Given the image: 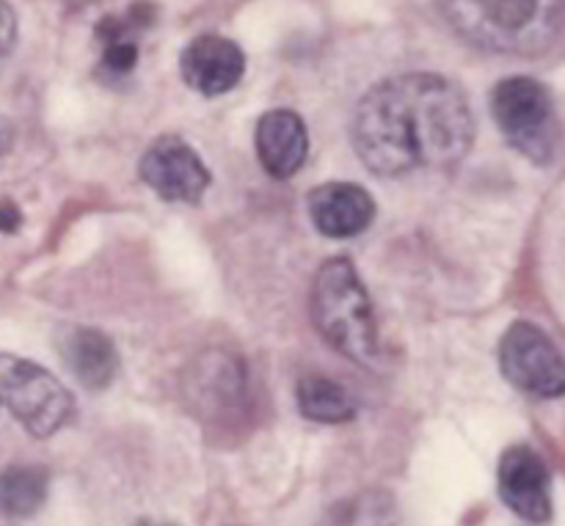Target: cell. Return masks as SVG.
<instances>
[{
    "label": "cell",
    "mask_w": 565,
    "mask_h": 526,
    "mask_svg": "<svg viewBox=\"0 0 565 526\" xmlns=\"http://www.w3.org/2000/svg\"><path fill=\"white\" fill-rule=\"evenodd\" d=\"M351 141L379 176L452 169L475 141V116L461 86L434 72L386 77L356 105Z\"/></svg>",
    "instance_id": "obj_1"
},
{
    "label": "cell",
    "mask_w": 565,
    "mask_h": 526,
    "mask_svg": "<svg viewBox=\"0 0 565 526\" xmlns=\"http://www.w3.org/2000/svg\"><path fill=\"white\" fill-rule=\"evenodd\" d=\"M447 22L475 47L539 58L563 33L565 0H441Z\"/></svg>",
    "instance_id": "obj_2"
},
{
    "label": "cell",
    "mask_w": 565,
    "mask_h": 526,
    "mask_svg": "<svg viewBox=\"0 0 565 526\" xmlns=\"http://www.w3.org/2000/svg\"><path fill=\"white\" fill-rule=\"evenodd\" d=\"M318 334L351 362L370 367L379 356V325L373 301L348 257L320 265L309 298Z\"/></svg>",
    "instance_id": "obj_3"
},
{
    "label": "cell",
    "mask_w": 565,
    "mask_h": 526,
    "mask_svg": "<svg viewBox=\"0 0 565 526\" xmlns=\"http://www.w3.org/2000/svg\"><path fill=\"white\" fill-rule=\"evenodd\" d=\"M491 116L502 138L533 160L535 165H550L557 154L561 125H557L555 97L541 80L527 75L505 77L491 92Z\"/></svg>",
    "instance_id": "obj_4"
},
{
    "label": "cell",
    "mask_w": 565,
    "mask_h": 526,
    "mask_svg": "<svg viewBox=\"0 0 565 526\" xmlns=\"http://www.w3.org/2000/svg\"><path fill=\"white\" fill-rule=\"evenodd\" d=\"M0 408L11 414L33 439H50L75 414L70 389L39 364L0 353Z\"/></svg>",
    "instance_id": "obj_5"
},
{
    "label": "cell",
    "mask_w": 565,
    "mask_h": 526,
    "mask_svg": "<svg viewBox=\"0 0 565 526\" xmlns=\"http://www.w3.org/2000/svg\"><path fill=\"white\" fill-rule=\"evenodd\" d=\"M500 369L519 391L533 397H561L565 391V364L544 329L519 320L500 342Z\"/></svg>",
    "instance_id": "obj_6"
},
{
    "label": "cell",
    "mask_w": 565,
    "mask_h": 526,
    "mask_svg": "<svg viewBox=\"0 0 565 526\" xmlns=\"http://www.w3.org/2000/svg\"><path fill=\"white\" fill-rule=\"evenodd\" d=\"M138 174L160 198L185 204H196L213 182L196 149L180 136L154 138L141 154Z\"/></svg>",
    "instance_id": "obj_7"
},
{
    "label": "cell",
    "mask_w": 565,
    "mask_h": 526,
    "mask_svg": "<svg viewBox=\"0 0 565 526\" xmlns=\"http://www.w3.org/2000/svg\"><path fill=\"white\" fill-rule=\"evenodd\" d=\"M188 406L196 417H232L246 400V369L241 358L224 351H207L185 373Z\"/></svg>",
    "instance_id": "obj_8"
},
{
    "label": "cell",
    "mask_w": 565,
    "mask_h": 526,
    "mask_svg": "<svg viewBox=\"0 0 565 526\" xmlns=\"http://www.w3.org/2000/svg\"><path fill=\"white\" fill-rule=\"evenodd\" d=\"M497 489L502 502L524 522L546 524L552 518L550 469L530 447L516 444L505 450L497 469Z\"/></svg>",
    "instance_id": "obj_9"
},
{
    "label": "cell",
    "mask_w": 565,
    "mask_h": 526,
    "mask_svg": "<svg viewBox=\"0 0 565 526\" xmlns=\"http://www.w3.org/2000/svg\"><path fill=\"white\" fill-rule=\"evenodd\" d=\"M182 80L204 97L232 92L246 75V53L241 44L218 33H204L185 44L180 55Z\"/></svg>",
    "instance_id": "obj_10"
},
{
    "label": "cell",
    "mask_w": 565,
    "mask_h": 526,
    "mask_svg": "<svg viewBox=\"0 0 565 526\" xmlns=\"http://www.w3.org/2000/svg\"><path fill=\"white\" fill-rule=\"evenodd\" d=\"M309 218L315 229L331 240L356 237L373 224L375 202L356 182H326L309 191Z\"/></svg>",
    "instance_id": "obj_11"
},
{
    "label": "cell",
    "mask_w": 565,
    "mask_h": 526,
    "mask_svg": "<svg viewBox=\"0 0 565 526\" xmlns=\"http://www.w3.org/2000/svg\"><path fill=\"white\" fill-rule=\"evenodd\" d=\"M254 147L263 169L274 180H290L307 163L309 136L307 125L296 110L276 108L259 116L254 130Z\"/></svg>",
    "instance_id": "obj_12"
},
{
    "label": "cell",
    "mask_w": 565,
    "mask_h": 526,
    "mask_svg": "<svg viewBox=\"0 0 565 526\" xmlns=\"http://www.w3.org/2000/svg\"><path fill=\"white\" fill-rule=\"evenodd\" d=\"M64 362L70 373L81 380V386L92 391L108 389L119 375V351H116L114 340L103 334L99 329H72L64 336Z\"/></svg>",
    "instance_id": "obj_13"
},
{
    "label": "cell",
    "mask_w": 565,
    "mask_h": 526,
    "mask_svg": "<svg viewBox=\"0 0 565 526\" xmlns=\"http://www.w3.org/2000/svg\"><path fill=\"white\" fill-rule=\"evenodd\" d=\"M298 411L307 417L309 422L320 425H342L351 422L356 417V400L351 391L342 384L331 378H320V375H307L301 378L296 389Z\"/></svg>",
    "instance_id": "obj_14"
},
{
    "label": "cell",
    "mask_w": 565,
    "mask_h": 526,
    "mask_svg": "<svg viewBox=\"0 0 565 526\" xmlns=\"http://www.w3.org/2000/svg\"><path fill=\"white\" fill-rule=\"evenodd\" d=\"M50 474L42 466L17 463L0 472V513L9 518H28L42 511L47 500Z\"/></svg>",
    "instance_id": "obj_15"
},
{
    "label": "cell",
    "mask_w": 565,
    "mask_h": 526,
    "mask_svg": "<svg viewBox=\"0 0 565 526\" xmlns=\"http://www.w3.org/2000/svg\"><path fill=\"white\" fill-rule=\"evenodd\" d=\"M94 33H97L99 44H103V58H99V64H103L105 72H110V75H127V72L136 69L138 55H141L136 42L138 28L127 17H103Z\"/></svg>",
    "instance_id": "obj_16"
},
{
    "label": "cell",
    "mask_w": 565,
    "mask_h": 526,
    "mask_svg": "<svg viewBox=\"0 0 565 526\" xmlns=\"http://www.w3.org/2000/svg\"><path fill=\"white\" fill-rule=\"evenodd\" d=\"M320 526H397L395 502L381 491L359 494L331 507V513Z\"/></svg>",
    "instance_id": "obj_17"
},
{
    "label": "cell",
    "mask_w": 565,
    "mask_h": 526,
    "mask_svg": "<svg viewBox=\"0 0 565 526\" xmlns=\"http://www.w3.org/2000/svg\"><path fill=\"white\" fill-rule=\"evenodd\" d=\"M17 44V14L9 0H0V55H9Z\"/></svg>",
    "instance_id": "obj_18"
},
{
    "label": "cell",
    "mask_w": 565,
    "mask_h": 526,
    "mask_svg": "<svg viewBox=\"0 0 565 526\" xmlns=\"http://www.w3.org/2000/svg\"><path fill=\"white\" fill-rule=\"evenodd\" d=\"M20 224H22V213L17 210V204L11 202L0 204V232L11 235V232L20 229Z\"/></svg>",
    "instance_id": "obj_19"
},
{
    "label": "cell",
    "mask_w": 565,
    "mask_h": 526,
    "mask_svg": "<svg viewBox=\"0 0 565 526\" xmlns=\"http://www.w3.org/2000/svg\"><path fill=\"white\" fill-rule=\"evenodd\" d=\"M6 149H9V130H6V127H0V154H3Z\"/></svg>",
    "instance_id": "obj_20"
},
{
    "label": "cell",
    "mask_w": 565,
    "mask_h": 526,
    "mask_svg": "<svg viewBox=\"0 0 565 526\" xmlns=\"http://www.w3.org/2000/svg\"><path fill=\"white\" fill-rule=\"evenodd\" d=\"M141 526H171V524H141Z\"/></svg>",
    "instance_id": "obj_21"
}]
</instances>
